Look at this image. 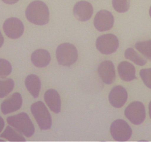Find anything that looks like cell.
<instances>
[{"label":"cell","mask_w":151,"mask_h":142,"mask_svg":"<svg viewBox=\"0 0 151 142\" xmlns=\"http://www.w3.org/2000/svg\"><path fill=\"white\" fill-rule=\"evenodd\" d=\"M125 115L132 124L139 125L145 119V107L142 102L134 101L126 107Z\"/></svg>","instance_id":"52a82bcc"},{"label":"cell","mask_w":151,"mask_h":142,"mask_svg":"<svg viewBox=\"0 0 151 142\" xmlns=\"http://www.w3.org/2000/svg\"><path fill=\"white\" fill-rule=\"evenodd\" d=\"M3 44H4V37H3L2 34H1V31H0V47H1Z\"/></svg>","instance_id":"4316f807"},{"label":"cell","mask_w":151,"mask_h":142,"mask_svg":"<svg viewBox=\"0 0 151 142\" xmlns=\"http://www.w3.org/2000/svg\"><path fill=\"white\" fill-rule=\"evenodd\" d=\"M118 73L122 81H131L137 78L135 67L125 61L122 62L118 65Z\"/></svg>","instance_id":"2e32d148"},{"label":"cell","mask_w":151,"mask_h":142,"mask_svg":"<svg viewBox=\"0 0 151 142\" xmlns=\"http://www.w3.org/2000/svg\"><path fill=\"white\" fill-rule=\"evenodd\" d=\"M149 14H150V17H151V6H150V10H149Z\"/></svg>","instance_id":"f1b7e54d"},{"label":"cell","mask_w":151,"mask_h":142,"mask_svg":"<svg viewBox=\"0 0 151 142\" xmlns=\"http://www.w3.org/2000/svg\"><path fill=\"white\" fill-rule=\"evenodd\" d=\"M31 112L41 130L51 128L52 117L44 102L37 101L32 104L31 106Z\"/></svg>","instance_id":"277c9868"},{"label":"cell","mask_w":151,"mask_h":142,"mask_svg":"<svg viewBox=\"0 0 151 142\" xmlns=\"http://www.w3.org/2000/svg\"><path fill=\"white\" fill-rule=\"evenodd\" d=\"M7 121L9 125L26 137H31L35 133V127L26 112L9 116Z\"/></svg>","instance_id":"7a4b0ae2"},{"label":"cell","mask_w":151,"mask_h":142,"mask_svg":"<svg viewBox=\"0 0 151 142\" xmlns=\"http://www.w3.org/2000/svg\"><path fill=\"white\" fill-rule=\"evenodd\" d=\"M56 58L60 65L70 67L78 60V49L70 43H63L57 47Z\"/></svg>","instance_id":"3957f363"},{"label":"cell","mask_w":151,"mask_h":142,"mask_svg":"<svg viewBox=\"0 0 151 142\" xmlns=\"http://www.w3.org/2000/svg\"><path fill=\"white\" fill-rule=\"evenodd\" d=\"M3 2H4L5 4H16V2L19 1V0H1Z\"/></svg>","instance_id":"d4e9b609"},{"label":"cell","mask_w":151,"mask_h":142,"mask_svg":"<svg viewBox=\"0 0 151 142\" xmlns=\"http://www.w3.org/2000/svg\"><path fill=\"white\" fill-rule=\"evenodd\" d=\"M14 88V81L11 78L0 80V98L7 96Z\"/></svg>","instance_id":"44dd1931"},{"label":"cell","mask_w":151,"mask_h":142,"mask_svg":"<svg viewBox=\"0 0 151 142\" xmlns=\"http://www.w3.org/2000/svg\"><path fill=\"white\" fill-rule=\"evenodd\" d=\"M73 13L78 20L86 22L91 19L93 14L92 4L86 1H78L74 6Z\"/></svg>","instance_id":"7c38bea8"},{"label":"cell","mask_w":151,"mask_h":142,"mask_svg":"<svg viewBox=\"0 0 151 142\" xmlns=\"http://www.w3.org/2000/svg\"><path fill=\"white\" fill-rule=\"evenodd\" d=\"M135 48L151 62V40L138 41L136 43Z\"/></svg>","instance_id":"ffe728a7"},{"label":"cell","mask_w":151,"mask_h":142,"mask_svg":"<svg viewBox=\"0 0 151 142\" xmlns=\"http://www.w3.org/2000/svg\"><path fill=\"white\" fill-rule=\"evenodd\" d=\"M3 30L7 37L12 39H16L23 35L24 26L20 19L9 18L3 24Z\"/></svg>","instance_id":"ba28073f"},{"label":"cell","mask_w":151,"mask_h":142,"mask_svg":"<svg viewBox=\"0 0 151 142\" xmlns=\"http://www.w3.org/2000/svg\"><path fill=\"white\" fill-rule=\"evenodd\" d=\"M32 63L37 67H45L51 61V56L47 50L44 49L35 50L31 56Z\"/></svg>","instance_id":"9a60e30c"},{"label":"cell","mask_w":151,"mask_h":142,"mask_svg":"<svg viewBox=\"0 0 151 142\" xmlns=\"http://www.w3.org/2000/svg\"><path fill=\"white\" fill-rule=\"evenodd\" d=\"M22 105V95L15 93L8 99H5L1 104V110L4 115L19 110Z\"/></svg>","instance_id":"4fadbf2b"},{"label":"cell","mask_w":151,"mask_h":142,"mask_svg":"<svg viewBox=\"0 0 151 142\" xmlns=\"http://www.w3.org/2000/svg\"><path fill=\"white\" fill-rule=\"evenodd\" d=\"M44 101L47 106L55 113H59L61 109V100L57 90L49 89L44 93Z\"/></svg>","instance_id":"5bb4252c"},{"label":"cell","mask_w":151,"mask_h":142,"mask_svg":"<svg viewBox=\"0 0 151 142\" xmlns=\"http://www.w3.org/2000/svg\"><path fill=\"white\" fill-rule=\"evenodd\" d=\"M119 39L111 33L100 36L96 41V47L102 54L110 55L116 51L119 47Z\"/></svg>","instance_id":"5b68a950"},{"label":"cell","mask_w":151,"mask_h":142,"mask_svg":"<svg viewBox=\"0 0 151 142\" xmlns=\"http://www.w3.org/2000/svg\"><path fill=\"white\" fill-rule=\"evenodd\" d=\"M109 102L115 108H121L125 105L128 99L127 90L122 86L114 87L109 93Z\"/></svg>","instance_id":"8fae6325"},{"label":"cell","mask_w":151,"mask_h":142,"mask_svg":"<svg viewBox=\"0 0 151 142\" xmlns=\"http://www.w3.org/2000/svg\"><path fill=\"white\" fill-rule=\"evenodd\" d=\"M27 19L36 25H47L50 20V12L44 1L36 0L29 3L25 11Z\"/></svg>","instance_id":"6da1fadb"},{"label":"cell","mask_w":151,"mask_h":142,"mask_svg":"<svg viewBox=\"0 0 151 142\" xmlns=\"http://www.w3.org/2000/svg\"><path fill=\"white\" fill-rule=\"evenodd\" d=\"M110 132L113 138L117 141H126L132 135V129L122 119L115 120L111 125Z\"/></svg>","instance_id":"8992f818"},{"label":"cell","mask_w":151,"mask_h":142,"mask_svg":"<svg viewBox=\"0 0 151 142\" xmlns=\"http://www.w3.org/2000/svg\"><path fill=\"white\" fill-rule=\"evenodd\" d=\"M114 23V18L111 12L101 10L97 12L94 19V28L100 32L109 30L111 29Z\"/></svg>","instance_id":"9c48e42d"},{"label":"cell","mask_w":151,"mask_h":142,"mask_svg":"<svg viewBox=\"0 0 151 142\" xmlns=\"http://www.w3.org/2000/svg\"><path fill=\"white\" fill-rule=\"evenodd\" d=\"M149 115H150V118H151V101L149 104Z\"/></svg>","instance_id":"83f0119b"},{"label":"cell","mask_w":151,"mask_h":142,"mask_svg":"<svg viewBox=\"0 0 151 142\" xmlns=\"http://www.w3.org/2000/svg\"><path fill=\"white\" fill-rule=\"evenodd\" d=\"M125 59L132 61L139 66H143L147 63V60L133 48H128L125 50Z\"/></svg>","instance_id":"d6986e66"},{"label":"cell","mask_w":151,"mask_h":142,"mask_svg":"<svg viewBox=\"0 0 151 142\" xmlns=\"http://www.w3.org/2000/svg\"><path fill=\"white\" fill-rule=\"evenodd\" d=\"M19 133H19L17 130H15L14 129L12 128L11 126L9 125L6 127L5 130L1 133L0 136L10 141H24L25 138Z\"/></svg>","instance_id":"ac0fdd59"},{"label":"cell","mask_w":151,"mask_h":142,"mask_svg":"<svg viewBox=\"0 0 151 142\" xmlns=\"http://www.w3.org/2000/svg\"><path fill=\"white\" fill-rule=\"evenodd\" d=\"M25 86L29 91V93L35 99L38 97L41 90V83L40 78L36 75L31 74L26 77L25 79Z\"/></svg>","instance_id":"e0dca14e"},{"label":"cell","mask_w":151,"mask_h":142,"mask_svg":"<svg viewBox=\"0 0 151 142\" xmlns=\"http://www.w3.org/2000/svg\"><path fill=\"white\" fill-rule=\"evenodd\" d=\"M4 127V121L3 118L0 116V133L3 130V128Z\"/></svg>","instance_id":"484cf974"},{"label":"cell","mask_w":151,"mask_h":142,"mask_svg":"<svg viewBox=\"0 0 151 142\" xmlns=\"http://www.w3.org/2000/svg\"><path fill=\"white\" fill-rule=\"evenodd\" d=\"M114 9L118 13H125L130 7V0H112Z\"/></svg>","instance_id":"7402d4cb"},{"label":"cell","mask_w":151,"mask_h":142,"mask_svg":"<svg viewBox=\"0 0 151 142\" xmlns=\"http://www.w3.org/2000/svg\"><path fill=\"white\" fill-rule=\"evenodd\" d=\"M98 74L103 83L106 84H111L116 78V72L113 62L111 61L106 60L101 62L98 67Z\"/></svg>","instance_id":"30bf717a"},{"label":"cell","mask_w":151,"mask_h":142,"mask_svg":"<svg viewBox=\"0 0 151 142\" xmlns=\"http://www.w3.org/2000/svg\"><path fill=\"white\" fill-rule=\"evenodd\" d=\"M12 72V65L8 61L0 59V77L5 78Z\"/></svg>","instance_id":"603a6c76"},{"label":"cell","mask_w":151,"mask_h":142,"mask_svg":"<svg viewBox=\"0 0 151 142\" xmlns=\"http://www.w3.org/2000/svg\"><path fill=\"white\" fill-rule=\"evenodd\" d=\"M139 75L144 84L151 89V68L142 69L140 70Z\"/></svg>","instance_id":"cb8c5ba5"}]
</instances>
